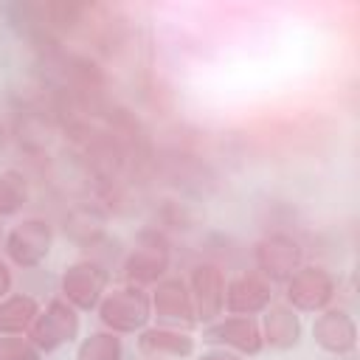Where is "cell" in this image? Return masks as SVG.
Returning <instances> with one entry per match:
<instances>
[{
	"instance_id": "6da1fadb",
	"label": "cell",
	"mask_w": 360,
	"mask_h": 360,
	"mask_svg": "<svg viewBox=\"0 0 360 360\" xmlns=\"http://www.w3.org/2000/svg\"><path fill=\"white\" fill-rule=\"evenodd\" d=\"M143 318H146V301L135 290H124V292L112 295L104 307V321L118 329H132V326L143 323Z\"/></svg>"
},
{
	"instance_id": "7a4b0ae2",
	"label": "cell",
	"mask_w": 360,
	"mask_h": 360,
	"mask_svg": "<svg viewBox=\"0 0 360 360\" xmlns=\"http://www.w3.org/2000/svg\"><path fill=\"white\" fill-rule=\"evenodd\" d=\"M73 332H76V318H73V312H70V309H65L62 304H53V307H51V312L39 321V326H37L34 338H37V343H39V346L51 349V346H56L59 340L70 338Z\"/></svg>"
},
{
	"instance_id": "3957f363",
	"label": "cell",
	"mask_w": 360,
	"mask_h": 360,
	"mask_svg": "<svg viewBox=\"0 0 360 360\" xmlns=\"http://www.w3.org/2000/svg\"><path fill=\"white\" fill-rule=\"evenodd\" d=\"M65 290L70 292L73 301L90 307L101 290V273H96V267H73L70 276L65 278Z\"/></svg>"
},
{
	"instance_id": "277c9868",
	"label": "cell",
	"mask_w": 360,
	"mask_h": 360,
	"mask_svg": "<svg viewBox=\"0 0 360 360\" xmlns=\"http://www.w3.org/2000/svg\"><path fill=\"white\" fill-rule=\"evenodd\" d=\"M34 315V304L28 298H17L8 301L6 307H0V329H22Z\"/></svg>"
},
{
	"instance_id": "5b68a950",
	"label": "cell",
	"mask_w": 360,
	"mask_h": 360,
	"mask_svg": "<svg viewBox=\"0 0 360 360\" xmlns=\"http://www.w3.org/2000/svg\"><path fill=\"white\" fill-rule=\"evenodd\" d=\"M82 360H118V340L112 335H96L84 343Z\"/></svg>"
},
{
	"instance_id": "8992f818",
	"label": "cell",
	"mask_w": 360,
	"mask_h": 360,
	"mask_svg": "<svg viewBox=\"0 0 360 360\" xmlns=\"http://www.w3.org/2000/svg\"><path fill=\"white\" fill-rule=\"evenodd\" d=\"M219 335H222V338L228 335L231 343H236V346H242V349H248V352H253V349L259 346L256 329H253L250 323H245V321H231V323H225V326L219 329Z\"/></svg>"
},
{
	"instance_id": "52a82bcc",
	"label": "cell",
	"mask_w": 360,
	"mask_h": 360,
	"mask_svg": "<svg viewBox=\"0 0 360 360\" xmlns=\"http://www.w3.org/2000/svg\"><path fill=\"white\" fill-rule=\"evenodd\" d=\"M31 357H34V352L25 343H20L14 338H0V360H31Z\"/></svg>"
},
{
	"instance_id": "ba28073f",
	"label": "cell",
	"mask_w": 360,
	"mask_h": 360,
	"mask_svg": "<svg viewBox=\"0 0 360 360\" xmlns=\"http://www.w3.org/2000/svg\"><path fill=\"white\" fill-rule=\"evenodd\" d=\"M6 287H8V273H6V267L0 264V295L6 292Z\"/></svg>"
}]
</instances>
